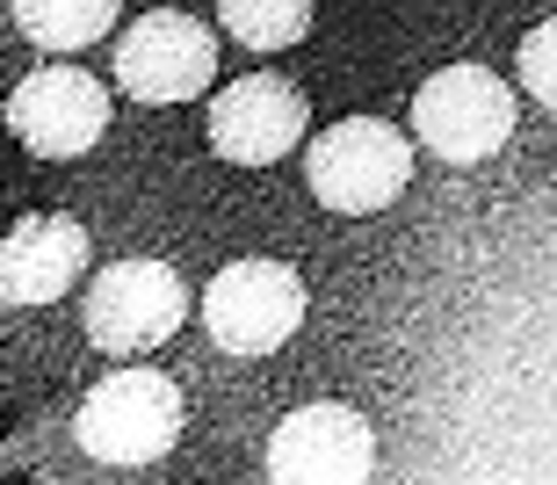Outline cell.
<instances>
[{
  "label": "cell",
  "mask_w": 557,
  "mask_h": 485,
  "mask_svg": "<svg viewBox=\"0 0 557 485\" xmlns=\"http://www.w3.org/2000/svg\"><path fill=\"white\" fill-rule=\"evenodd\" d=\"M73 435L95 464H152L182 435V391H174V377H152V370H116L81 399Z\"/></svg>",
  "instance_id": "3957f363"
},
{
  "label": "cell",
  "mask_w": 557,
  "mask_h": 485,
  "mask_svg": "<svg viewBox=\"0 0 557 485\" xmlns=\"http://www.w3.org/2000/svg\"><path fill=\"white\" fill-rule=\"evenodd\" d=\"M305 182L311 196L341 217H370L406 196L413 182V138L392 130L384 116H341L305 146Z\"/></svg>",
  "instance_id": "6da1fadb"
},
{
  "label": "cell",
  "mask_w": 557,
  "mask_h": 485,
  "mask_svg": "<svg viewBox=\"0 0 557 485\" xmlns=\"http://www.w3.org/2000/svg\"><path fill=\"white\" fill-rule=\"evenodd\" d=\"M218 73V37L182 8H152L116 37V87L131 102H188Z\"/></svg>",
  "instance_id": "8992f818"
},
{
  "label": "cell",
  "mask_w": 557,
  "mask_h": 485,
  "mask_svg": "<svg viewBox=\"0 0 557 485\" xmlns=\"http://www.w3.org/2000/svg\"><path fill=\"white\" fill-rule=\"evenodd\" d=\"M370 471H376V427L341 399L297 406L269 435L275 485H370Z\"/></svg>",
  "instance_id": "52a82bcc"
},
{
  "label": "cell",
  "mask_w": 557,
  "mask_h": 485,
  "mask_svg": "<svg viewBox=\"0 0 557 485\" xmlns=\"http://www.w3.org/2000/svg\"><path fill=\"white\" fill-rule=\"evenodd\" d=\"M218 29H232L247 51H283V43H297L311 29V8L305 0H225Z\"/></svg>",
  "instance_id": "7c38bea8"
},
{
  "label": "cell",
  "mask_w": 557,
  "mask_h": 485,
  "mask_svg": "<svg viewBox=\"0 0 557 485\" xmlns=\"http://www.w3.org/2000/svg\"><path fill=\"white\" fill-rule=\"evenodd\" d=\"M413 138L449 160V167H478L515 138V87L485 73V65H442L413 95Z\"/></svg>",
  "instance_id": "7a4b0ae2"
},
{
  "label": "cell",
  "mask_w": 557,
  "mask_h": 485,
  "mask_svg": "<svg viewBox=\"0 0 557 485\" xmlns=\"http://www.w3.org/2000/svg\"><path fill=\"white\" fill-rule=\"evenodd\" d=\"M521 87H529L543 109L557 102V22H536V29L521 37Z\"/></svg>",
  "instance_id": "4fadbf2b"
},
{
  "label": "cell",
  "mask_w": 557,
  "mask_h": 485,
  "mask_svg": "<svg viewBox=\"0 0 557 485\" xmlns=\"http://www.w3.org/2000/svg\"><path fill=\"white\" fill-rule=\"evenodd\" d=\"M87 269V225L59 211L15 217L0 233V304H59Z\"/></svg>",
  "instance_id": "30bf717a"
},
{
  "label": "cell",
  "mask_w": 557,
  "mask_h": 485,
  "mask_svg": "<svg viewBox=\"0 0 557 485\" xmlns=\"http://www.w3.org/2000/svg\"><path fill=\"white\" fill-rule=\"evenodd\" d=\"M8 124L37 160H81L109 130V87L81 65H37L8 95Z\"/></svg>",
  "instance_id": "ba28073f"
},
{
  "label": "cell",
  "mask_w": 557,
  "mask_h": 485,
  "mask_svg": "<svg viewBox=\"0 0 557 485\" xmlns=\"http://www.w3.org/2000/svg\"><path fill=\"white\" fill-rule=\"evenodd\" d=\"M305 326V275L289 261H232V269L210 275L203 290V334L225 348V356H275L289 334Z\"/></svg>",
  "instance_id": "277c9868"
},
{
  "label": "cell",
  "mask_w": 557,
  "mask_h": 485,
  "mask_svg": "<svg viewBox=\"0 0 557 485\" xmlns=\"http://www.w3.org/2000/svg\"><path fill=\"white\" fill-rule=\"evenodd\" d=\"M188 319V283L166 261H109L87 283V340L102 356H145L182 334Z\"/></svg>",
  "instance_id": "5b68a950"
},
{
  "label": "cell",
  "mask_w": 557,
  "mask_h": 485,
  "mask_svg": "<svg viewBox=\"0 0 557 485\" xmlns=\"http://www.w3.org/2000/svg\"><path fill=\"white\" fill-rule=\"evenodd\" d=\"M15 29L29 43H44V51H87L95 37L116 29V8L109 0H22Z\"/></svg>",
  "instance_id": "8fae6325"
},
{
  "label": "cell",
  "mask_w": 557,
  "mask_h": 485,
  "mask_svg": "<svg viewBox=\"0 0 557 485\" xmlns=\"http://www.w3.org/2000/svg\"><path fill=\"white\" fill-rule=\"evenodd\" d=\"M305 124H311V109L283 73H247V80L218 87V102H210V146L232 167L283 160L289 146H305Z\"/></svg>",
  "instance_id": "9c48e42d"
}]
</instances>
